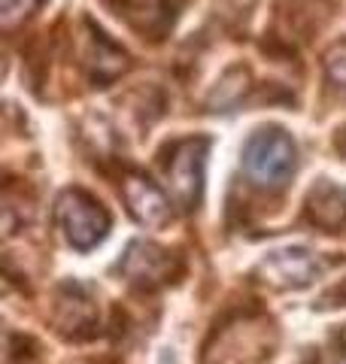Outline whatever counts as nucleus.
<instances>
[{
  "mask_svg": "<svg viewBox=\"0 0 346 364\" xmlns=\"http://www.w3.org/2000/svg\"><path fill=\"white\" fill-rule=\"evenodd\" d=\"M58 310L67 316H58V325L67 334H76L83 325H95V301L88 298L83 286H67L64 298L58 301Z\"/></svg>",
  "mask_w": 346,
  "mask_h": 364,
  "instance_id": "obj_10",
  "label": "nucleus"
},
{
  "mask_svg": "<svg viewBox=\"0 0 346 364\" xmlns=\"http://www.w3.org/2000/svg\"><path fill=\"white\" fill-rule=\"evenodd\" d=\"M328 301H337V304H340V306H343V304H346V279H343V282H340V286H337V289H331V291H328V294H325V298H322V306H325V304H328ZM337 304H334V306H337Z\"/></svg>",
  "mask_w": 346,
  "mask_h": 364,
  "instance_id": "obj_13",
  "label": "nucleus"
},
{
  "mask_svg": "<svg viewBox=\"0 0 346 364\" xmlns=\"http://www.w3.org/2000/svg\"><path fill=\"white\" fill-rule=\"evenodd\" d=\"M343 152H346V146H343Z\"/></svg>",
  "mask_w": 346,
  "mask_h": 364,
  "instance_id": "obj_14",
  "label": "nucleus"
},
{
  "mask_svg": "<svg viewBox=\"0 0 346 364\" xmlns=\"http://www.w3.org/2000/svg\"><path fill=\"white\" fill-rule=\"evenodd\" d=\"M340 364H346V361H340Z\"/></svg>",
  "mask_w": 346,
  "mask_h": 364,
  "instance_id": "obj_15",
  "label": "nucleus"
},
{
  "mask_svg": "<svg viewBox=\"0 0 346 364\" xmlns=\"http://www.w3.org/2000/svg\"><path fill=\"white\" fill-rule=\"evenodd\" d=\"M55 219L61 225L67 243L79 252L95 249L110 234V213L83 188L61 191V198L55 203Z\"/></svg>",
  "mask_w": 346,
  "mask_h": 364,
  "instance_id": "obj_2",
  "label": "nucleus"
},
{
  "mask_svg": "<svg viewBox=\"0 0 346 364\" xmlns=\"http://www.w3.org/2000/svg\"><path fill=\"white\" fill-rule=\"evenodd\" d=\"M307 219L325 231H340L346 225V188L319 182L307 198Z\"/></svg>",
  "mask_w": 346,
  "mask_h": 364,
  "instance_id": "obj_7",
  "label": "nucleus"
},
{
  "mask_svg": "<svg viewBox=\"0 0 346 364\" xmlns=\"http://www.w3.org/2000/svg\"><path fill=\"white\" fill-rule=\"evenodd\" d=\"M210 140L206 136H189L170 146V155L164 161V173L170 182V195L182 210H194L204 195V170Z\"/></svg>",
  "mask_w": 346,
  "mask_h": 364,
  "instance_id": "obj_3",
  "label": "nucleus"
},
{
  "mask_svg": "<svg viewBox=\"0 0 346 364\" xmlns=\"http://www.w3.org/2000/svg\"><path fill=\"white\" fill-rule=\"evenodd\" d=\"M295 143L280 128L256 131L243 146V170L261 188H283L295 173Z\"/></svg>",
  "mask_w": 346,
  "mask_h": 364,
  "instance_id": "obj_1",
  "label": "nucleus"
},
{
  "mask_svg": "<svg viewBox=\"0 0 346 364\" xmlns=\"http://www.w3.org/2000/svg\"><path fill=\"white\" fill-rule=\"evenodd\" d=\"M119 267H122L125 277H128V282L152 289V286H161V282L170 279V252L155 246V243L134 240Z\"/></svg>",
  "mask_w": 346,
  "mask_h": 364,
  "instance_id": "obj_6",
  "label": "nucleus"
},
{
  "mask_svg": "<svg viewBox=\"0 0 346 364\" xmlns=\"http://www.w3.org/2000/svg\"><path fill=\"white\" fill-rule=\"evenodd\" d=\"M122 195H125V203L137 222L143 228H152V231H161L167 228L170 219H173V210H170V200L167 195L161 191L158 186H152L149 179L131 173L128 179L122 182Z\"/></svg>",
  "mask_w": 346,
  "mask_h": 364,
  "instance_id": "obj_5",
  "label": "nucleus"
},
{
  "mask_svg": "<svg viewBox=\"0 0 346 364\" xmlns=\"http://www.w3.org/2000/svg\"><path fill=\"white\" fill-rule=\"evenodd\" d=\"M325 73H328V82L334 88H340L343 95H346V40L340 43H334L331 49L325 52Z\"/></svg>",
  "mask_w": 346,
  "mask_h": 364,
  "instance_id": "obj_11",
  "label": "nucleus"
},
{
  "mask_svg": "<svg viewBox=\"0 0 346 364\" xmlns=\"http://www.w3.org/2000/svg\"><path fill=\"white\" fill-rule=\"evenodd\" d=\"M322 270H325L322 258L307 252V249H280V252L261 258L256 267L261 282H268L273 289H304Z\"/></svg>",
  "mask_w": 346,
  "mask_h": 364,
  "instance_id": "obj_4",
  "label": "nucleus"
},
{
  "mask_svg": "<svg viewBox=\"0 0 346 364\" xmlns=\"http://www.w3.org/2000/svg\"><path fill=\"white\" fill-rule=\"evenodd\" d=\"M119 6H122V16L143 33L164 31L173 18L170 0H119Z\"/></svg>",
  "mask_w": 346,
  "mask_h": 364,
  "instance_id": "obj_8",
  "label": "nucleus"
},
{
  "mask_svg": "<svg viewBox=\"0 0 346 364\" xmlns=\"http://www.w3.org/2000/svg\"><path fill=\"white\" fill-rule=\"evenodd\" d=\"M88 64H91V79H95L98 85H107V82H112L115 76L125 73V67H128V55L98 31L95 37H91V61Z\"/></svg>",
  "mask_w": 346,
  "mask_h": 364,
  "instance_id": "obj_9",
  "label": "nucleus"
},
{
  "mask_svg": "<svg viewBox=\"0 0 346 364\" xmlns=\"http://www.w3.org/2000/svg\"><path fill=\"white\" fill-rule=\"evenodd\" d=\"M40 6V0H0V13H4V25L13 28L21 18H28L33 9Z\"/></svg>",
  "mask_w": 346,
  "mask_h": 364,
  "instance_id": "obj_12",
  "label": "nucleus"
}]
</instances>
